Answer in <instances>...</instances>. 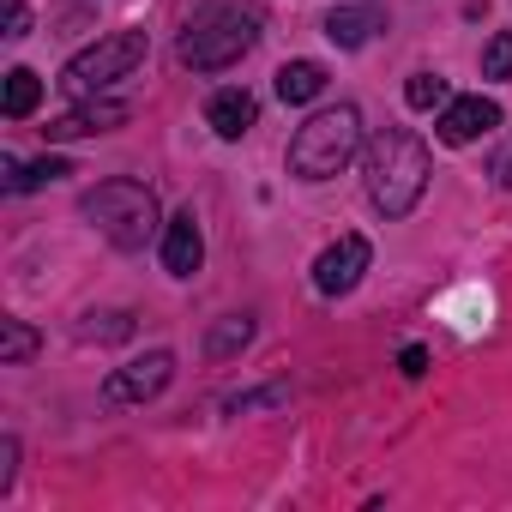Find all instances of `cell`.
<instances>
[{
    "label": "cell",
    "instance_id": "obj_4",
    "mask_svg": "<svg viewBox=\"0 0 512 512\" xmlns=\"http://www.w3.org/2000/svg\"><path fill=\"white\" fill-rule=\"evenodd\" d=\"M79 217H91V229L103 235V241H115L121 253H139L151 235H157V193L145 187V181H133V175H109V181H97L85 199H79Z\"/></svg>",
    "mask_w": 512,
    "mask_h": 512
},
{
    "label": "cell",
    "instance_id": "obj_20",
    "mask_svg": "<svg viewBox=\"0 0 512 512\" xmlns=\"http://www.w3.org/2000/svg\"><path fill=\"white\" fill-rule=\"evenodd\" d=\"M482 79H512V31H494L482 43Z\"/></svg>",
    "mask_w": 512,
    "mask_h": 512
},
{
    "label": "cell",
    "instance_id": "obj_2",
    "mask_svg": "<svg viewBox=\"0 0 512 512\" xmlns=\"http://www.w3.org/2000/svg\"><path fill=\"white\" fill-rule=\"evenodd\" d=\"M253 43H260V7H247V0H205L175 43V61L193 73H223Z\"/></svg>",
    "mask_w": 512,
    "mask_h": 512
},
{
    "label": "cell",
    "instance_id": "obj_21",
    "mask_svg": "<svg viewBox=\"0 0 512 512\" xmlns=\"http://www.w3.org/2000/svg\"><path fill=\"white\" fill-rule=\"evenodd\" d=\"M284 398H290V386L278 380V386H266V392H241V398H229L223 410H229V416H247V410H266V404H284Z\"/></svg>",
    "mask_w": 512,
    "mask_h": 512
},
{
    "label": "cell",
    "instance_id": "obj_12",
    "mask_svg": "<svg viewBox=\"0 0 512 512\" xmlns=\"http://www.w3.org/2000/svg\"><path fill=\"white\" fill-rule=\"evenodd\" d=\"M374 25H380L374 7H332V13H326V37H332L338 49H362V43L374 37Z\"/></svg>",
    "mask_w": 512,
    "mask_h": 512
},
{
    "label": "cell",
    "instance_id": "obj_3",
    "mask_svg": "<svg viewBox=\"0 0 512 512\" xmlns=\"http://www.w3.org/2000/svg\"><path fill=\"white\" fill-rule=\"evenodd\" d=\"M356 151H362V109L356 103H332V109H320V115H308L296 127L284 163H290L296 181H332Z\"/></svg>",
    "mask_w": 512,
    "mask_h": 512
},
{
    "label": "cell",
    "instance_id": "obj_8",
    "mask_svg": "<svg viewBox=\"0 0 512 512\" xmlns=\"http://www.w3.org/2000/svg\"><path fill=\"white\" fill-rule=\"evenodd\" d=\"M506 121V109L494 103V97H452L446 109H440V121H434V139L440 145H470V139H482V133H494Z\"/></svg>",
    "mask_w": 512,
    "mask_h": 512
},
{
    "label": "cell",
    "instance_id": "obj_15",
    "mask_svg": "<svg viewBox=\"0 0 512 512\" xmlns=\"http://www.w3.org/2000/svg\"><path fill=\"white\" fill-rule=\"evenodd\" d=\"M121 338H133V314L127 308H103V314L79 320V344H121Z\"/></svg>",
    "mask_w": 512,
    "mask_h": 512
},
{
    "label": "cell",
    "instance_id": "obj_24",
    "mask_svg": "<svg viewBox=\"0 0 512 512\" xmlns=\"http://www.w3.org/2000/svg\"><path fill=\"white\" fill-rule=\"evenodd\" d=\"M398 368H404L410 380H422V374H428V350H422V344H410V350L398 356Z\"/></svg>",
    "mask_w": 512,
    "mask_h": 512
},
{
    "label": "cell",
    "instance_id": "obj_5",
    "mask_svg": "<svg viewBox=\"0 0 512 512\" xmlns=\"http://www.w3.org/2000/svg\"><path fill=\"white\" fill-rule=\"evenodd\" d=\"M145 31H109V37H97L91 49H79L67 67H61V91L67 97H97V91H109L115 79H133L139 67H145Z\"/></svg>",
    "mask_w": 512,
    "mask_h": 512
},
{
    "label": "cell",
    "instance_id": "obj_22",
    "mask_svg": "<svg viewBox=\"0 0 512 512\" xmlns=\"http://www.w3.org/2000/svg\"><path fill=\"white\" fill-rule=\"evenodd\" d=\"M13 476H19V434L0 440V494H13Z\"/></svg>",
    "mask_w": 512,
    "mask_h": 512
},
{
    "label": "cell",
    "instance_id": "obj_11",
    "mask_svg": "<svg viewBox=\"0 0 512 512\" xmlns=\"http://www.w3.org/2000/svg\"><path fill=\"white\" fill-rule=\"evenodd\" d=\"M253 121H260V97H253V91H241V85L211 91V103H205V127H211L217 139H247Z\"/></svg>",
    "mask_w": 512,
    "mask_h": 512
},
{
    "label": "cell",
    "instance_id": "obj_9",
    "mask_svg": "<svg viewBox=\"0 0 512 512\" xmlns=\"http://www.w3.org/2000/svg\"><path fill=\"white\" fill-rule=\"evenodd\" d=\"M115 127H127V103H115V97H79V109L55 115L43 133H49V145H67V139H97V133H115Z\"/></svg>",
    "mask_w": 512,
    "mask_h": 512
},
{
    "label": "cell",
    "instance_id": "obj_7",
    "mask_svg": "<svg viewBox=\"0 0 512 512\" xmlns=\"http://www.w3.org/2000/svg\"><path fill=\"white\" fill-rule=\"evenodd\" d=\"M368 266H374V247H368V235H338L320 260H314V290L320 296H350L362 278H368Z\"/></svg>",
    "mask_w": 512,
    "mask_h": 512
},
{
    "label": "cell",
    "instance_id": "obj_18",
    "mask_svg": "<svg viewBox=\"0 0 512 512\" xmlns=\"http://www.w3.org/2000/svg\"><path fill=\"white\" fill-rule=\"evenodd\" d=\"M37 103H43V79H37L31 67H13V73H7V115L25 121Z\"/></svg>",
    "mask_w": 512,
    "mask_h": 512
},
{
    "label": "cell",
    "instance_id": "obj_19",
    "mask_svg": "<svg viewBox=\"0 0 512 512\" xmlns=\"http://www.w3.org/2000/svg\"><path fill=\"white\" fill-rule=\"evenodd\" d=\"M404 103H410V109H446V103H452V91H446V79H440V73H410Z\"/></svg>",
    "mask_w": 512,
    "mask_h": 512
},
{
    "label": "cell",
    "instance_id": "obj_17",
    "mask_svg": "<svg viewBox=\"0 0 512 512\" xmlns=\"http://www.w3.org/2000/svg\"><path fill=\"white\" fill-rule=\"evenodd\" d=\"M247 344H253V320H247V314H229L223 326H211L205 356H211V362H223V356H235V350H247Z\"/></svg>",
    "mask_w": 512,
    "mask_h": 512
},
{
    "label": "cell",
    "instance_id": "obj_16",
    "mask_svg": "<svg viewBox=\"0 0 512 512\" xmlns=\"http://www.w3.org/2000/svg\"><path fill=\"white\" fill-rule=\"evenodd\" d=\"M37 350H43V338L25 320H0V368H25Z\"/></svg>",
    "mask_w": 512,
    "mask_h": 512
},
{
    "label": "cell",
    "instance_id": "obj_10",
    "mask_svg": "<svg viewBox=\"0 0 512 512\" xmlns=\"http://www.w3.org/2000/svg\"><path fill=\"white\" fill-rule=\"evenodd\" d=\"M163 272L169 278H193L199 266H205V235H199V217L193 211H175L169 223H163Z\"/></svg>",
    "mask_w": 512,
    "mask_h": 512
},
{
    "label": "cell",
    "instance_id": "obj_23",
    "mask_svg": "<svg viewBox=\"0 0 512 512\" xmlns=\"http://www.w3.org/2000/svg\"><path fill=\"white\" fill-rule=\"evenodd\" d=\"M25 31H31V7H25V0H7V37L19 43Z\"/></svg>",
    "mask_w": 512,
    "mask_h": 512
},
{
    "label": "cell",
    "instance_id": "obj_6",
    "mask_svg": "<svg viewBox=\"0 0 512 512\" xmlns=\"http://www.w3.org/2000/svg\"><path fill=\"white\" fill-rule=\"evenodd\" d=\"M169 380H175V350H145V356L109 368V380H103V410H139V404H151Z\"/></svg>",
    "mask_w": 512,
    "mask_h": 512
},
{
    "label": "cell",
    "instance_id": "obj_13",
    "mask_svg": "<svg viewBox=\"0 0 512 512\" xmlns=\"http://www.w3.org/2000/svg\"><path fill=\"white\" fill-rule=\"evenodd\" d=\"M326 91V67L320 61H284L278 67V97L284 103H314Z\"/></svg>",
    "mask_w": 512,
    "mask_h": 512
},
{
    "label": "cell",
    "instance_id": "obj_25",
    "mask_svg": "<svg viewBox=\"0 0 512 512\" xmlns=\"http://www.w3.org/2000/svg\"><path fill=\"white\" fill-rule=\"evenodd\" d=\"M500 187H506V193H512V157H506V163H500Z\"/></svg>",
    "mask_w": 512,
    "mask_h": 512
},
{
    "label": "cell",
    "instance_id": "obj_14",
    "mask_svg": "<svg viewBox=\"0 0 512 512\" xmlns=\"http://www.w3.org/2000/svg\"><path fill=\"white\" fill-rule=\"evenodd\" d=\"M67 175H73L67 157H37V163H13V157H7V193H31V187L67 181Z\"/></svg>",
    "mask_w": 512,
    "mask_h": 512
},
{
    "label": "cell",
    "instance_id": "obj_1",
    "mask_svg": "<svg viewBox=\"0 0 512 512\" xmlns=\"http://www.w3.org/2000/svg\"><path fill=\"white\" fill-rule=\"evenodd\" d=\"M428 175H434V157H428L422 133H410V127H380L362 151V187H368V205L386 223H398L422 205Z\"/></svg>",
    "mask_w": 512,
    "mask_h": 512
}]
</instances>
